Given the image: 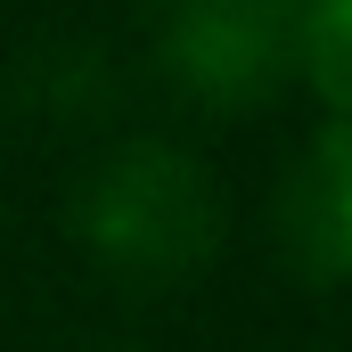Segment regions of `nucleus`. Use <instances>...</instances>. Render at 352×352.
<instances>
[{
	"instance_id": "1",
	"label": "nucleus",
	"mask_w": 352,
	"mask_h": 352,
	"mask_svg": "<svg viewBox=\"0 0 352 352\" xmlns=\"http://www.w3.org/2000/svg\"><path fill=\"white\" fill-rule=\"evenodd\" d=\"M66 230L107 278L180 287L221 254L230 205H221V180L205 173V156H188L180 140H156V131H123L74 173Z\"/></svg>"
},
{
	"instance_id": "2",
	"label": "nucleus",
	"mask_w": 352,
	"mask_h": 352,
	"mask_svg": "<svg viewBox=\"0 0 352 352\" xmlns=\"http://www.w3.org/2000/svg\"><path fill=\"white\" fill-rule=\"evenodd\" d=\"M303 0H148L156 74L213 115H246L295 82Z\"/></svg>"
},
{
	"instance_id": "3",
	"label": "nucleus",
	"mask_w": 352,
	"mask_h": 352,
	"mask_svg": "<svg viewBox=\"0 0 352 352\" xmlns=\"http://www.w3.org/2000/svg\"><path fill=\"white\" fill-rule=\"evenodd\" d=\"M270 230H278V254L303 287H344L352 270V131L344 115H320L311 140L287 156L278 197H270Z\"/></svg>"
},
{
	"instance_id": "4",
	"label": "nucleus",
	"mask_w": 352,
	"mask_h": 352,
	"mask_svg": "<svg viewBox=\"0 0 352 352\" xmlns=\"http://www.w3.org/2000/svg\"><path fill=\"white\" fill-rule=\"evenodd\" d=\"M344 16H352V0H303V16H295V82L320 98V115H344V98H352Z\"/></svg>"
},
{
	"instance_id": "5",
	"label": "nucleus",
	"mask_w": 352,
	"mask_h": 352,
	"mask_svg": "<svg viewBox=\"0 0 352 352\" xmlns=\"http://www.w3.org/2000/svg\"><path fill=\"white\" fill-rule=\"evenodd\" d=\"M98 352H123V344H98Z\"/></svg>"
}]
</instances>
